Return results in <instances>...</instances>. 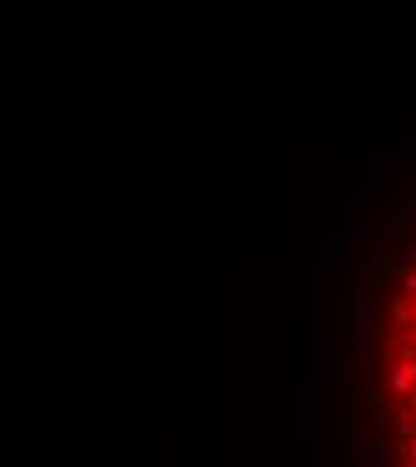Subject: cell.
<instances>
[{"mask_svg":"<svg viewBox=\"0 0 416 467\" xmlns=\"http://www.w3.org/2000/svg\"><path fill=\"white\" fill-rule=\"evenodd\" d=\"M388 392H391L398 403L416 399V360L398 356V360L388 363Z\"/></svg>","mask_w":416,"mask_h":467,"instance_id":"cell-1","label":"cell"},{"mask_svg":"<svg viewBox=\"0 0 416 467\" xmlns=\"http://www.w3.org/2000/svg\"><path fill=\"white\" fill-rule=\"evenodd\" d=\"M388 435H384V427H377V424H369V420H362L359 427H355V449H359V456L366 460V463H384V456H388Z\"/></svg>","mask_w":416,"mask_h":467,"instance_id":"cell-2","label":"cell"},{"mask_svg":"<svg viewBox=\"0 0 416 467\" xmlns=\"http://www.w3.org/2000/svg\"><path fill=\"white\" fill-rule=\"evenodd\" d=\"M352 309H355V317L359 320H366L373 331H377V324H381V288H369V284H359L355 281V288H352Z\"/></svg>","mask_w":416,"mask_h":467,"instance_id":"cell-3","label":"cell"},{"mask_svg":"<svg viewBox=\"0 0 416 467\" xmlns=\"http://www.w3.org/2000/svg\"><path fill=\"white\" fill-rule=\"evenodd\" d=\"M369 252H373V245H369V230H366V223H359L355 233H352V259H348V266L369 262Z\"/></svg>","mask_w":416,"mask_h":467,"instance_id":"cell-4","label":"cell"},{"mask_svg":"<svg viewBox=\"0 0 416 467\" xmlns=\"http://www.w3.org/2000/svg\"><path fill=\"white\" fill-rule=\"evenodd\" d=\"M369 334H373V327H369L366 320H359V317H352V324H348V348H352V353H359V356H366V345H369Z\"/></svg>","mask_w":416,"mask_h":467,"instance_id":"cell-5","label":"cell"},{"mask_svg":"<svg viewBox=\"0 0 416 467\" xmlns=\"http://www.w3.org/2000/svg\"><path fill=\"white\" fill-rule=\"evenodd\" d=\"M391 252H395V248H391V241H388V238H384L381 245H373L369 262H373V269H377V274H388V266L395 262V259H391Z\"/></svg>","mask_w":416,"mask_h":467,"instance_id":"cell-6","label":"cell"},{"mask_svg":"<svg viewBox=\"0 0 416 467\" xmlns=\"http://www.w3.org/2000/svg\"><path fill=\"white\" fill-rule=\"evenodd\" d=\"M409 456H412V439L395 432V439H391V460L395 463H409Z\"/></svg>","mask_w":416,"mask_h":467,"instance_id":"cell-7","label":"cell"},{"mask_svg":"<svg viewBox=\"0 0 416 467\" xmlns=\"http://www.w3.org/2000/svg\"><path fill=\"white\" fill-rule=\"evenodd\" d=\"M391 317H395V324H412V305H409V298H398L391 305Z\"/></svg>","mask_w":416,"mask_h":467,"instance_id":"cell-8","label":"cell"},{"mask_svg":"<svg viewBox=\"0 0 416 467\" xmlns=\"http://www.w3.org/2000/svg\"><path fill=\"white\" fill-rule=\"evenodd\" d=\"M377 205L381 209H402V198H398V187H388L381 198H377Z\"/></svg>","mask_w":416,"mask_h":467,"instance_id":"cell-9","label":"cell"},{"mask_svg":"<svg viewBox=\"0 0 416 467\" xmlns=\"http://www.w3.org/2000/svg\"><path fill=\"white\" fill-rule=\"evenodd\" d=\"M355 406L359 410H373V406H377V403H373V392L366 384H355Z\"/></svg>","mask_w":416,"mask_h":467,"instance_id":"cell-10","label":"cell"},{"mask_svg":"<svg viewBox=\"0 0 416 467\" xmlns=\"http://www.w3.org/2000/svg\"><path fill=\"white\" fill-rule=\"evenodd\" d=\"M402 298H416V266H409V274L402 277Z\"/></svg>","mask_w":416,"mask_h":467,"instance_id":"cell-11","label":"cell"},{"mask_svg":"<svg viewBox=\"0 0 416 467\" xmlns=\"http://www.w3.org/2000/svg\"><path fill=\"white\" fill-rule=\"evenodd\" d=\"M330 259L341 262V266H348V259H345V238H334V241H330Z\"/></svg>","mask_w":416,"mask_h":467,"instance_id":"cell-12","label":"cell"},{"mask_svg":"<svg viewBox=\"0 0 416 467\" xmlns=\"http://www.w3.org/2000/svg\"><path fill=\"white\" fill-rule=\"evenodd\" d=\"M402 230L405 233L416 230V205H402Z\"/></svg>","mask_w":416,"mask_h":467,"instance_id":"cell-13","label":"cell"},{"mask_svg":"<svg viewBox=\"0 0 416 467\" xmlns=\"http://www.w3.org/2000/svg\"><path fill=\"white\" fill-rule=\"evenodd\" d=\"M409 305H412V324H416V298H409Z\"/></svg>","mask_w":416,"mask_h":467,"instance_id":"cell-14","label":"cell"},{"mask_svg":"<svg viewBox=\"0 0 416 467\" xmlns=\"http://www.w3.org/2000/svg\"><path fill=\"white\" fill-rule=\"evenodd\" d=\"M409 463H416V439H412V456H409Z\"/></svg>","mask_w":416,"mask_h":467,"instance_id":"cell-15","label":"cell"},{"mask_svg":"<svg viewBox=\"0 0 416 467\" xmlns=\"http://www.w3.org/2000/svg\"><path fill=\"white\" fill-rule=\"evenodd\" d=\"M412 345H416V324H412Z\"/></svg>","mask_w":416,"mask_h":467,"instance_id":"cell-16","label":"cell"},{"mask_svg":"<svg viewBox=\"0 0 416 467\" xmlns=\"http://www.w3.org/2000/svg\"><path fill=\"white\" fill-rule=\"evenodd\" d=\"M412 169H416V166H412Z\"/></svg>","mask_w":416,"mask_h":467,"instance_id":"cell-17","label":"cell"}]
</instances>
